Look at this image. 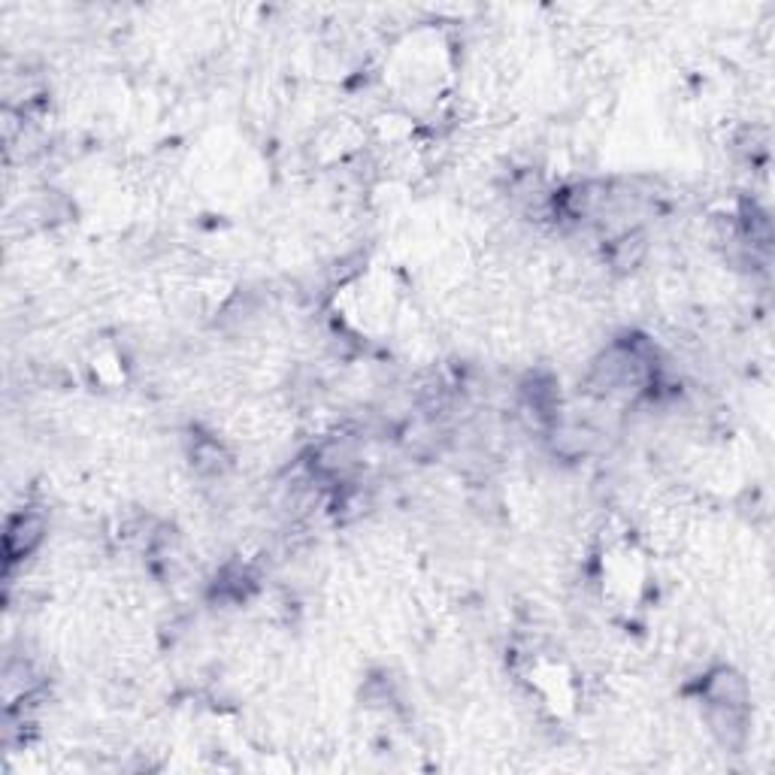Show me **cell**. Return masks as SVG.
Listing matches in <instances>:
<instances>
[{"instance_id": "obj_1", "label": "cell", "mask_w": 775, "mask_h": 775, "mask_svg": "<svg viewBox=\"0 0 775 775\" xmlns=\"http://www.w3.org/2000/svg\"><path fill=\"white\" fill-rule=\"evenodd\" d=\"M40 539H43V521L37 515H31V512L19 515L10 524V530H7V555H10V561L25 558L28 551H34V545Z\"/></svg>"}]
</instances>
